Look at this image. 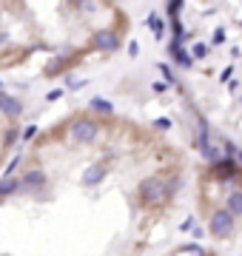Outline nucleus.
Masks as SVG:
<instances>
[{"instance_id":"1a4fd4ad","label":"nucleus","mask_w":242,"mask_h":256,"mask_svg":"<svg viewBox=\"0 0 242 256\" xmlns=\"http://www.w3.org/2000/svg\"><path fill=\"white\" fill-rule=\"evenodd\" d=\"M171 54H174V60H177L180 66H191L194 63V57L188 54V52H182V48H171Z\"/></svg>"},{"instance_id":"f03ea898","label":"nucleus","mask_w":242,"mask_h":256,"mask_svg":"<svg viewBox=\"0 0 242 256\" xmlns=\"http://www.w3.org/2000/svg\"><path fill=\"white\" fill-rule=\"evenodd\" d=\"M234 228V216L228 214V210H214V216H211V234L214 236H228Z\"/></svg>"},{"instance_id":"39448f33","label":"nucleus","mask_w":242,"mask_h":256,"mask_svg":"<svg viewBox=\"0 0 242 256\" xmlns=\"http://www.w3.org/2000/svg\"><path fill=\"white\" fill-rule=\"evenodd\" d=\"M94 43L100 48H106V52H112V48L120 46V37L114 34V32H97V34H94Z\"/></svg>"},{"instance_id":"7ed1b4c3","label":"nucleus","mask_w":242,"mask_h":256,"mask_svg":"<svg viewBox=\"0 0 242 256\" xmlns=\"http://www.w3.org/2000/svg\"><path fill=\"white\" fill-rule=\"evenodd\" d=\"M72 134H74L77 142H92L94 140V122H88V120H74L72 122Z\"/></svg>"},{"instance_id":"423d86ee","label":"nucleus","mask_w":242,"mask_h":256,"mask_svg":"<svg viewBox=\"0 0 242 256\" xmlns=\"http://www.w3.org/2000/svg\"><path fill=\"white\" fill-rule=\"evenodd\" d=\"M236 171V162H234V156H222V160H216L214 162V176H231Z\"/></svg>"},{"instance_id":"9d476101","label":"nucleus","mask_w":242,"mask_h":256,"mask_svg":"<svg viewBox=\"0 0 242 256\" xmlns=\"http://www.w3.org/2000/svg\"><path fill=\"white\" fill-rule=\"evenodd\" d=\"M20 188V180H6V182H0V194L6 196V194H12V191H18Z\"/></svg>"},{"instance_id":"f8f14e48","label":"nucleus","mask_w":242,"mask_h":256,"mask_svg":"<svg viewBox=\"0 0 242 256\" xmlns=\"http://www.w3.org/2000/svg\"><path fill=\"white\" fill-rule=\"evenodd\" d=\"M92 108H100L102 114H108V111H112V106H108L106 100H92Z\"/></svg>"},{"instance_id":"ddd939ff","label":"nucleus","mask_w":242,"mask_h":256,"mask_svg":"<svg viewBox=\"0 0 242 256\" xmlns=\"http://www.w3.org/2000/svg\"><path fill=\"white\" fill-rule=\"evenodd\" d=\"M194 57H205V46H194Z\"/></svg>"},{"instance_id":"0eeeda50","label":"nucleus","mask_w":242,"mask_h":256,"mask_svg":"<svg viewBox=\"0 0 242 256\" xmlns=\"http://www.w3.org/2000/svg\"><path fill=\"white\" fill-rule=\"evenodd\" d=\"M228 214L231 216H242V191H234L231 194V200H228Z\"/></svg>"},{"instance_id":"20e7f679","label":"nucleus","mask_w":242,"mask_h":256,"mask_svg":"<svg viewBox=\"0 0 242 256\" xmlns=\"http://www.w3.org/2000/svg\"><path fill=\"white\" fill-rule=\"evenodd\" d=\"M23 188H26L28 194H38L46 188V176H43V171H28L26 176H23Z\"/></svg>"},{"instance_id":"6e6552de","label":"nucleus","mask_w":242,"mask_h":256,"mask_svg":"<svg viewBox=\"0 0 242 256\" xmlns=\"http://www.w3.org/2000/svg\"><path fill=\"white\" fill-rule=\"evenodd\" d=\"M0 106H3V108H6V114H12V117H14V114H20V102L14 100V97L0 94Z\"/></svg>"},{"instance_id":"f257e3e1","label":"nucleus","mask_w":242,"mask_h":256,"mask_svg":"<svg viewBox=\"0 0 242 256\" xmlns=\"http://www.w3.org/2000/svg\"><path fill=\"white\" fill-rule=\"evenodd\" d=\"M137 194H140L142 202L154 205V202L166 200V185H162V180H142L140 188H137Z\"/></svg>"},{"instance_id":"9b49d317","label":"nucleus","mask_w":242,"mask_h":256,"mask_svg":"<svg viewBox=\"0 0 242 256\" xmlns=\"http://www.w3.org/2000/svg\"><path fill=\"white\" fill-rule=\"evenodd\" d=\"M148 23H151V28H154V34H157V37H162V34H166V23H162L160 18H151Z\"/></svg>"}]
</instances>
